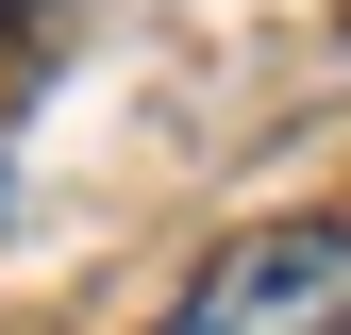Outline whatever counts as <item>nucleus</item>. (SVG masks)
Segmentation results:
<instances>
[{"mask_svg":"<svg viewBox=\"0 0 351 335\" xmlns=\"http://www.w3.org/2000/svg\"><path fill=\"white\" fill-rule=\"evenodd\" d=\"M151 335H351V218H234Z\"/></svg>","mask_w":351,"mask_h":335,"instance_id":"f257e3e1","label":"nucleus"},{"mask_svg":"<svg viewBox=\"0 0 351 335\" xmlns=\"http://www.w3.org/2000/svg\"><path fill=\"white\" fill-rule=\"evenodd\" d=\"M0 201H17V185H0Z\"/></svg>","mask_w":351,"mask_h":335,"instance_id":"f03ea898","label":"nucleus"}]
</instances>
